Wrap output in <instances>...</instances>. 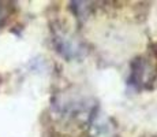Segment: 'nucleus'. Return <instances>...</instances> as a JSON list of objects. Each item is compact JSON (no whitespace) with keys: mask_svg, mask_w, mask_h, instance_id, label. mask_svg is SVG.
I'll list each match as a JSON object with an SVG mask.
<instances>
[{"mask_svg":"<svg viewBox=\"0 0 157 137\" xmlns=\"http://www.w3.org/2000/svg\"><path fill=\"white\" fill-rule=\"evenodd\" d=\"M157 81V54H150L135 58L130 66L128 84L135 89H152Z\"/></svg>","mask_w":157,"mask_h":137,"instance_id":"obj_1","label":"nucleus"},{"mask_svg":"<svg viewBox=\"0 0 157 137\" xmlns=\"http://www.w3.org/2000/svg\"><path fill=\"white\" fill-rule=\"evenodd\" d=\"M0 84H2V78H0Z\"/></svg>","mask_w":157,"mask_h":137,"instance_id":"obj_4","label":"nucleus"},{"mask_svg":"<svg viewBox=\"0 0 157 137\" xmlns=\"http://www.w3.org/2000/svg\"><path fill=\"white\" fill-rule=\"evenodd\" d=\"M145 137H157V136H145Z\"/></svg>","mask_w":157,"mask_h":137,"instance_id":"obj_3","label":"nucleus"},{"mask_svg":"<svg viewBox=\"0 0 157 137\" xmlns=\"http://www.w3.org/2000/svg\"><path fill=\"white\" fill-rule=\"evenodd\" d=\"M11 14V7L8 6V3L0 2V27L6 23V21L8 19Z\"/></svg>","mask_w":157,"mask_h":137,"instance_id":"obj_2","label":"nucleus"}]
</instances>
